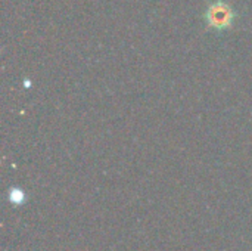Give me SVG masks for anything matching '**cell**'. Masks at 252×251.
<instances>
[{
    "label": "cell",
    "instance_id": "cell-1",
    "mask_svg": "<svg viewBox=\"0 0 252 251\" xmlns=\"http://www.w3.org/2000/svg\"><path fill=\"white\" fill-rule=\"evenodd\" d=\"M207 22L210 27L216 28V30H226L232 25L233 19H235V12L233 9L224 3V1H216L213 4H210L207 13H205Z\"/></svg>",
    "mask_w": 252,
    "mask_h": 251
},
{
    "label": "cell",
    "instance_id": "cell-2",
    "mask_svg": "<svg viewBox=\"0 0 252 251\" xmlns=\"http://www.w3.org/2000/svg\"><path fill=\"white\" fill-rule=\"evenodd\" d=\"M9 201L13 204H22L25 201V192L18 188H12L9 191Z\"/></svg>",
    "mask_w": 252,
    "mask_h": 251
}]
</instances>
